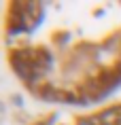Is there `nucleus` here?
I'll use <instances>...</instances> for the list:
<instances>
[{"instance_id":"f257e3e1","label":"nucleus","mask_w":121,"mask_h":125,"mask_svg":"<svg viewBox=\"0 0 121 125\" xmlns=\"http://www.w3.org/2000/svg\"><path fill=\"white\" fill-rule=\"evenodd\" d=\"M79 125H96V123H94V121H81Z\"/></svg>"}]
</instances>
